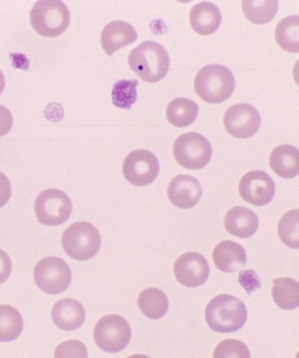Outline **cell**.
I'll return each instance as SVG.
<instances>
[{
    "label": "cell",
    "instance_id": "obj_30",
    "mask_svg": "<svg viewBox=\"0 0 299 358\" xmlns=\"http://www.w3.org/2000/svg\"><path fill=\"white\" fill-rule=\"evenodd\" d=\"M56 357H87L85 345L79 341H68L57 346L55 352Z\"/></svg>",
    "mask_w": 299,
    "mask_h": 358
},
{
    "label": "cell",
    "instance_id": "obj_32",
    "mask_svg": "<svg viewBox=\"0 0 299 358\" xmlns=\"http://www.w3.org/2000/svg\"><path fill=\"white\" fill-rule=\"evenodd\" d=\"M13 126V117L9 109L0 105V137L6 136Z\"/></svg>",
    "mask_w": 299,
    "mask_h": 358
},
{
    "label": "cell",
    "instance_id": "obj_13",
    "mask_svg": "<svg viewBox=\"0 0 299 358\" xmlns=\"http://www.w3.org/2000/svg\"><path fill=\"white\" fill-rule=\"evenodd\" d=\"M174 273L180 284L187 287L203 286L209 278L210 266L200 253L190 252L183 254L175 261Z\"/></svg>",
    "mask_w": 299,
    "mask_h": 358
},
{
    "label": "cell",
    "instance_id": "obj_29",
    "mask_svg": "<svg viewBox=\"0 0 299 358\" xmlns=\"http://www.w3.org/2000/svg\"><path fill=\"white\" fill-rule=\"evenodd\" d=\"M214 357H251L247 345L237 340H225L217 345L213 354Z\"/></svg>",
    "mask_w": 299,
    "mask_h": 358
},
{
    "label": "cell",
    "instance_id": "obj_23",
    "mask_svg": "<svg viewBox=\"0 0 299 358\" xmlns=\"http://www.w3.org/2000/svg\"><path fill=\"white\" fill-rule=\"evenodd\" d=\"M272 298L281 309L291 310L299 306V283L296 280L284 277L273 280Z\"/></svg>",
    "mask_w": 299,
    "mask_h": 358
},
{
    "label": "cell",
    "instance_id": "obj_22",
    "mask_svg": "<svg viewBox=\"0 0 299 358\" xmlns=\"http://www.w3.org/2000/svg\"><path fill=\"white\" fill-rule=\"evenodd\" d=\"M141 313L152 320H159L166 315L170 306L167 295L158 288H148L138 298Z\"/></svg>",
    "mask_w": 299,
    "mask_h": 358
},
{
    "label": "cell",
    "instance_id": "obj_25",
    "mask_svg": "<svg viewBox=\"0 0 299 358\" xmlns=\"http://www.w3.org/2000/svg\"><path fill=\"white\" fill-rule=\"evenodd\" d=\"M24 319L19 311L10 306H0V342H10L21 336Z\"/></svg>",
    "mask_w": 299,
    "mask_h": 358
},
{
    "label": "cell",
    "instance_id": "obj_34",
    "mask_svg": "<svg viewBox=\"0 0 299 358\" xmlns=\"http://www.w3.org/2000/svg\"><path fill=\"white\" fill-rule=\"evenodd\" d=\"M11 197V184L8 177L0 172V208L9 202Z\"/></svg>",
    "mask_w": 299,
    "mask_h": 358
},
{
    "label": "cell",
    "instance_id": "obj_2",
    "mask_svg": "<svg viewBox=\"0 0 299 358\" xmlns=\"http://www.w3.org/2000/svg\"><path fill=\"white\" fill-rule=\"evenodd\" d=\"M205 319L210 329L214 332L235 333L247 322V307L232 295L220 294L210 300L207 306Z\"/></svg>",
    "mask_w": 299,
    "mask_h": 358
},
{
    "label": "cell",
    "instance_id": "obj_21",
    "mask_svg": "<svg viewBox=\"0 0 299 358\" xmlns=\"http://www.w3.org/2000/svg\"><path fill=\"white\" fill-rule=\"evenodd\" d=\"M198 111L196 102L189 99L178 98L168 103L166 117L171 125L176 128H186L196 120Z\"/></svg>",
    "mask_w": 299,
    "mask_h": 358
},
{
    "label": "cell",
    "instance_id": "obj_33",
    "mask_svg": "<svg viewBox=\"0 0 299 358\" xmlns=\"http://www.w3.org/2000/svg\"><path fill=\"white\" fill-rule=\"evenodd\" d=\"M13 271V262L8 254L0 249V284L6 282Z\"/></svg>",
    "mask_w": 299,
    "mask_h": 358
},
{
    "label": "cell",
    "instance_id": "obj_27",
    "mask_svg": "<svg viewBox=\"0 0 299 358\" xmlns=\"http://www.w3.org/2000/svg\"><path fill=\"white\" fill-rule=\"evenodd\" d=\"M278 236L290 248H299V210H291L284 214L278 224Z\"/></svg>",
    "mask_w": 299,
    "mask_h": 358
},
{
    "label": "cell",
    "instance_id": "obj_20",
    "mask_svg": "<svg viewBox=\"0 0 299 358\" xmlns=\"http://www.w3.org/2000/svg\"><path fill=\"white\" fill-rule=\"evenodd\" d=\"M270 164L276 175L284 179H293L299 173V151L291 145H282L270 154Z\"/></svg>",
    "mask_w": 299,
    "mask_h": 358
},
{
    "label": "cell",
    "instance_id": "obj_10",
    "mask_svg": "<svg viewBox=\"0 0 299 358\" xmlns=\"http://www.w3.org/2000/svg\"><path fill=\"white\" fill-rule=\"evenodd\" d=\"M159 171L158 157L155 154L144 149L130 152L122 165L126 180L136 187L148 186L154 182Z\"/></svg>",
    "mask_w": 299,
    "mask_h": 358
},
{
    "label": "cell",
    "instance_id": "obj_24",
    "mask_svg": "<svg viewBox=\"0 0 299 358\" xmlns=\"http://www.w3.org/2000/svg\"><path fill=\"white\" fill-rule=\"evenodd\" d=\"M275 40L284 51L299 52V17L289 15L278 23L275 33Z\"/></svg>",
    "mask_w": 299,
    "mask_h": 358
},
{
    "label": "cell",
    "instance_id": "obj_3",
    "mask_svg": "<svg viewBox=\"0 0 299 358\" xmlns=\"http://www.w3.org/2000/svg\"><path fill=\"white\" fill-rule=\"evenodd\" d=\"M236 87L235 76L224 65L210 64L198 71L194 90L204 101L217 105L231 97Z\"/></svg>",
    "mask_w": 299,
    "mask_h": 358
},
{
    "label": "cell",
    "instance_id": "obj_15",
    "mask_svg": "<svg viewBox=\"0 0 299 358\" xmlns=\"http://www.w3.org/2000/svg\"><path fill=\"white\" fill-rule=\"evenodd\" d=\"M137 38L138 34L132 25L122 21H114L103 29L101 41L103 51L111 57L118 50L134 43Z\"/></svg>",
    "mask_w": 299,
    "mask_h": 358
},
{
    "label": "cell",
    "instance_id": "obj_18",
    "mask_svg": "<svg viewBox=\"0 0 299 358\" xmlns=\"http://www.w3.org/2000/svg\"><path fill=\"white\" fill-rule=\"evenodd\" d=\"M191 28L203 36H212L220 28L222 15L219 8L210 2H201L190 11Z\"/></svg>",
    "mask_w": 299,
    "mask_h": 358
},
{
    "label": "cell",
    "instance_id": "obj_16",
    "mask_svg": "<svg viewBox=\"0 0 299 358\" xmlns=\"http://www.w3.org/2000/svg\"><path fill=\"white\" fill-rule=\"evenodd\" d=\"M228 233L240 238H250L258 229L259 221L254 211L244 206H236L228 211L224 219Z\"/></svg>",
    "mask_w": 299,
    "mask_h": 358
},
{
    "label": "cell",
    "instance_id": "obj_8",
    "mask_svg": "<svg viewBox=\"0 0 299 358\" xmlns=\"http://www.w3.org/2000/svg\"><path fill=\"white\" fill-rule=\"evenodd\" d=\"M34 278L38 287L48 294H62L70 287L72 273L66 262L59 257H48L36 264Z\"/></svg>",
    "mask_w": 299,
    "mask_h": 358
},
{
    "label": "cell",
    "instance_id": "obj_1",
    "mask_svg": "<svg viewBox=\"0 0 299 358\" xmlns=\"http://www.w3.org/2000/svg\"><path fill=\"white\" fill-rule=\"evenodd\" d=\"M129 65L144 82L156 83L167 76L170 59L162 45L147 41L130 52Z\"/></svg>",
    "mask_w": 299,
    "mask_h": 358
},
{
    "label": "cell",
    "instance_id": "obj_11",
    "mask_svg": "<svg viewBox=\"0 0 299 358\" xmlns=\"http://www.w3.org/2000/svg\"><path fill=\"white\" fill-rule=\"evenodd\" d=\"M226 130L237 138H249L258 132L261 117L255 107L249 103H237L226 111L224 118Z\"/></svg>",
    "mask_w": 299,
    "mask_h": 358
},
{
    "label": "cell",
    "instance_id": "obj_28",
    "mask_svg": "<svg viewBox=\"0 0 299 358\" xmlns=\"http://www.w3.org/2000/svg\"><path fill=\"white\" fill-rule=\"evenodd\" d=\"M137 80H122L114 84L111 97L115 106L129 110L137 101Z\"/></svg>",
    "mask_w": 299,
    "mask_h": 358
},
{
    "label": "cell",
    "instance_id": "obj_26",
    "mask_svg": "<svg viewBox=\"0 0 299 358\" xmlns=\"http://www.w3.org/2000/svg\"><path fill=\"white\" fill-rule=\"evenodd\" d=\"M279 8L277 0L270 1H255L244 0L242 10L245 17L255 24H266L273 20Z\"/></svg>",
    "mask_w": 299,
    "mask_h": 358
},
{
    "label": "cell",
    "instance_id": "obj_4",
    "mask_svg": "<svg viewBox=\"0 0 299 358\" xmlns=\"http://www.w3.org/2000/svg\"><path fill=\"white\" fill-rule=\"evenodd\" d=\"M30 22L41 36L54 38L67 30L71 23V13L63 1H37L30 13Z\"/></svg>",
    "mask_w": 299,
    "mask_h": 358
},
{
    "label": "cell",
    "instance_id": "obj_7",
    "mask_svg": "<svg viewBox=\"0 0 299 358\" xmlns=\"http://www.w3.org/2000/svg\"><path fill=\"white\" fill-rule=\"evenodd\" d=\"M96 344L102 351L117 353L124 351L131 341L132 331L125 318L108 315L97 322L94 331Z\"/></svg>",
    "mask_w": 299,
    "mask_h": 358
},
{
    "label": "cell",
    "instance_id": "obj_35",
    "mask_svg": "<svg viewBox=\"0 0 299 358\" xmlns=\"http://www.w3.org/2000/svg\"><path fill=\"white\" fill-rule=\"evenodd\" d=\"M48 120L52 122H59L62 120L64 117V110L62 106L59 103H53L48 106L45 111Z\"/></svg>",
    "mask_w": 299,
    "mask_h": 358
},
{
    "label": "cell",
    "instance_id": "obj_5",
    "mask_svg": "<svg viewBox=\"0 0 299 358\" xmlns=\"http://www.w3.org/2000/svg\"><path fill=\"white\" fill-rule=\"evenodd\" d=\"M63 248L68 256L78 261H87L97 255L101 246V236L93 224L78 222L64 231Z\"/></svg>",
    "mask_w": 299,
    "mask_h": 358
},
{
    "label": "cell",
    "instance_id": "obj_12",
    "mask_svg": "<svg viewBox=\"0 0 299 358\" xmlns=\"http://www.w3.org/2000/svg\"><path fill=\"white\" fill-rule=\"evenodd\" d=\"M239 192L245 201L260 207L268 205L274 199L275 185L266 172L253 171L241 178Z\"/></svg>",
    "mask_w": 299,
    "mask_h": 358
},
{
    "label": "cell",
    "instance_id": "obj_36",
    "mask_svg": "<svg viewBox=\"0 0 299 358\" xmlns=\"http://www.w3.org/2000/svg\"><path fill=\"white\" fill-rule=\"evenodd\" d=\"M6 87V79L1 71H0V95L2 94L3 90Z\"/></svg>",
    "mask_w": 299,
    "mask_h": 358
},
{
    "label": "cell",
    "instance_id": "obj_19",
    "mask_svg": "<svg viewBox=\"0 0 299 358\" xmlns=\"http://www.w3.org/2000/svg\"><path fill=\"white\" fill-rule=\"evenodd\" d=\"M213 260L219 271L233 273L247 265V256L242 245L232 241H224L214 248Z\"/></svg>",
    "mask_w": 299,
    "mask_h": 358
},
{
    "label": "cell",
    "instance_id": "obj_17",
    "mask_svg": "<svg viewBox=\"0 0 299 358\" xmlns=\"http://www.w3.org/2000/svg\"><path fill=\"white\" fill-rule=\"evenodd\" d=\"M54 324L60 329L73 331L80 328L85 321L86 311L78 300L63 299L52 310Z\"/></svg>",
    "mask_w": 299,
    "mask_h": 358
},
{
    "label": "cell",
    "instance_id": "obj_9",
    "mask_svg": "<svg viewBox=\"0 0 299 358\" xmlns=\"http://www.w3.org/2000/svg\"><path fill=\"white\" fill-rule=\"evenodd\" d=\"M34 211L41 224L59 226L71 217L72 202L63 191L48 189L38 196L34 203Z\"/></svg>",
    "mask_w": 299,
    "mask_h": 358
},
{
    "label": "cell",
    "instance_id": "obj_6",
    "mask_svg": "<svg viewBox=\"0 0 299 358\" xmlns=\"http://www.w3.org/2000/svg\"><path fill=\"white\" fill-rule=\"evenodd\" d=\"M173 153L181 166L198 171L205 168L212 159V146L202 134L187 133L176 138Z\"/></svg>",
    "mask_w": 299,
    "mask_h": 358
},
{
    "label": "cell",
    "instance_id": "obj_14",
    "mask_svg": "<svg viewBox=\"0 0 299 358\" xmlns=\"http://www.w3.org/2000/svg\"><path fill=\"white\" fill-rule=\"evenodd\" d=\"M200 182L195 177L180 175L171 180L168 187V197L180 209H191L201 199Z\"/></svg>",
    "mask_w": 299,
    "mask_h": 358
},
{
    "label": "cell",
    "instance_id": "obj_31",
    "mask_svg": "<svg viewBox=\"0 0 299 358\" xmlns=\"http://www.w3.org/2000/svg\"><path fill=\"white\" fill-rule=\"evenodd\" d=\"M239 282L248 294L258 291L261 287V280L258 274L253 271H242L240 272Z\"/></svg>",
    "mask_w": 299,
    "mask_h": 358
}]
</instances>
